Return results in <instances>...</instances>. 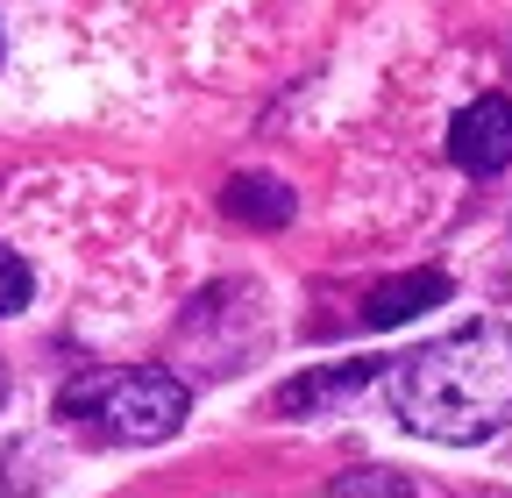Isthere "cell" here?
<instances>
[{"label":"cell","mask_w":512,"mask_h":498,"mask_svg":"<svg viewBox=\"0 0 512 498\" xmlns=\"http://www.w3.org/2000/svg\"><path fill=\"white\" fill-rule=\"evenodd\" d=\"M384 392H392L399 427L420 442L470 449L512 420V328L505 321H470L399 363H384Z\"/></svg>","instance_id":"cell-1"},{"label":"cell","mask_w":512,"mask_h":498,"mask_svg":"<svg viewBox=\"0 0 512 498\" xmlns=\"http://www.w3.org/2000/svg\"><path fill=\"white\" fill-rule=\"evenodd\" d=\"M64 413L86 420L93 434H107V442L150 449V442H171V434L185 427L192 392L171 378V370H100V378L64 392Z\"/></svg>","instance_id":"cell-2"},{"label":"cell","mask_w":512,"mask_h":498,"mask_svg":"<svg viewBox=\"0 0 512 498\" xmlns=\"http://www.w3.org/2000/svg\"><path fill=\"white\" fill-rule=\"evenodd\" d=\"M221 207H228L235 221H249V228H285V221H292V193H285L278 178H264V171H242V178H228Z\"/></svg>","instance_id":"cell-6"},{"label":"cell","mask_w":512,"mask_h":498,"mask_svg":"<svg viewBox=\"0 0 512 498\" xmlns=\"http://www.w3.org/2000/svg\"><path fill=\"white\" fill-rule=\"evenodd\" d=\"M335 498H413V484H406L399 470L370 463V470H349V477H335Z\"/></svg>","instance_id":"cell-7"},{"label":"cell","mask_w":512,"mask_h":498,"mask_svg":"<svg viewBox=\"0 0 512 498\" xmlns=\"http://www.w3.org/2000/svg\"><path fill=\"white\" fill-rule=\"evenodd\" d=\"M448 299V278L441 271H413V278H384L370 299H363V321L370 328H399V321H413V314H427V306H441Z\"/></svg>","instance_id":"cell-5"},{"label":"cell","mask_w":512,"mask_h":498,"mask_svg":"<svg viewBox=\"0 0 512 498\" xmlns=\"http://www.w3.org/2000/svg\"><path fill=\"white\" fill-rule=\"evenodd\" d=\"M0 399H8V370H0Z\"/></svg>","instance_id":"cell-9"},{"label":"cell","mask_w":512,"mask_h":498,"mask_svg":"<svg viewBox=\"0 0 512 498\" xmlns=\"http://www.w3.org/2000/svg\"><path fill=\"white\" fill-rule=\"evenodd\" d=\"M377 378H384V356H349V363H328V370H306V378H292L271 406L292 413V420H313V413H328V406L356 399V392L377 385Z\"/></svg>","instance_id":"cell-4"},{"label":"cell","mask_w":512,"mask_h":498,"mask_svg":"<svg viewBox=\"0 0 512 498\" xmlns=\"http://www.w3.org/2000/svg\"><path fill=\"white\" fill-rule=\"evenodd\" d=\"M448 157H456L470 178H491L512 164V100L505 93H484L456 114V129H448Z\"/></svg>","instance_id":"cell-3"},{"label":"cell","mask_w":512,"mask_h":498,"mask_svg":"<svg viewBox=\"0 0 512 498\" xmlns=\"http://www.w3.org/2000/svg\"><path fill=\"white\" fill-rule=\"evenodd\" d=\"M29 292H36V271L15 257L8 242H0V321H8V314H22V306H29Z\"/></svg>","instance_id":"cell-8"}]
</instances>
